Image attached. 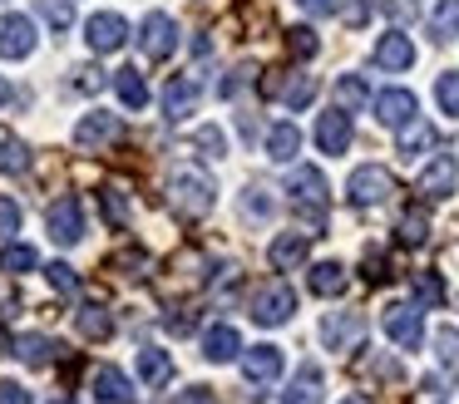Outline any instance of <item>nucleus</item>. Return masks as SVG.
Listing matches in <instances>:
<instances>
[{
    "instance_id": "1a4fd4ad",
    "label": "nucleus",
    "mask_w": 459,
    "mask_h": 404,
    "mask_svg": "<svg viewBox=\"0 0 459 404\" xmlns=\"http://www.w3.org/2000/svg\"><path fill=\"white\" fill-rule=\"evenodd\" d=\"M84 45L94 49V55H114V49L129 45V20L114 15V10H100V15L84 20Z\"/></svg>"
},
{
    "instance_id": "20e7f679",
    "label": "nucleus",
    "mask_w": 459,
    "mask_h": 404,
    "mask_svg": "<svg viewBox=\"0 0 459 404\" xmlns=\"http://www.w3.org/2000/svg\"><path fill=\"white\" fill-rule=\"evenodd\" d=\"M287 193H291V202H297V212L316 227L321 212H326V202H331V187H326V177H321V168H297V173L287 177Z\"/></svg>"
},
{
    "instance_id": "6e6552de",
    "label": "nucleus",
    "mask_w": 459,
    "mask_h": 404,
    "mask_svg": "<svg viewBox=\"0 0 459 404\" xmlns=\"http://www.w3.org/2000/svg\"><path fill=\"white\" fill-rule=\"evenodd\" d=\"M321 340H326V350H336V355L360 350V340H366V315L360 311H331L326 321H321Z\"/></svg>"
},
{
    "instance_id": "c03bdc74",
    "label": "nucleus",
    "mask_w": 459,
    "mask_h": 404,
    "mask_svg": "<svg viewBox=\"0 0 459 404\" xmlns=\"http://www.w3.org/2000/svg\"><path fill=\"white\" fill-rule=\"evenodd\" d=\"M0 404H35V394L21 380H0Z\"/></svg>"
},
{
    "instance_id": "79ce46f5",
    "label": "nucleus",
    "mask_w": 459,
    "mask_h": 404,
    "mask_svg": "<svg viewBox=\"0 0 459 404\" xmlns=\"http://www.w3.org/2000/svg\"><path fill=\"white\" fill-rule=\"evenodd\" d=\"M21 222H25L21 202H15V197H0V236H15V232H21Z\"/></svg>"
},
{
    "instance_id": "dca6fc26",
    "label": "nucleus",
    "mask_w": 459,
    "mask_h": 404,
    "mask_svg": "<svg viewBox=\"0 0 459 404\" xmlns=\"http://www.w3.org/2000/svg\"><path fill=\"white\" fill-rule=\"evenodd\" d=\"M316 148L331 158H341L351 148V114L346 108H331V114L316 118Z\"/></svg>"
},
{
    "instance_id": "b1692460",
    "label": "nucleus",
    "mask_w": 459,
    "mask_h": 404,
    "mask_svg": "<svg viewBox=\"0 0 459 404\" xmlns=\"http://www.w3.org/2000/svg\"><path fill=\"white\" fill-rule=\"evenodd\" d=\"M114 89H119V104L124 108H134V114H139V108H149V79H143L134 64H124L119 74H114Z\"/></svg>"
},
{
    "instance_id": "e433bc0d",
    "label": "nucleus",
    "mask_w": 459,
    "mask_h": 404,
    "mask_svg": "<svg viewBox=\"0 0 459 404\" xmlns=\"http://www.w3.org/2000/svg\"><path fill=\"white\" fill-rule=\"evenodd\" d=\"M100 207L109 217V227H129V197H124V187H100Z\"/></svg>"
},
{
    "instance_id": "a18cd8bd",
    "label": "nucleus",
    "mask_w": 459,
    "mask_h": 404,
    "mask_svg": "<svg viewBox=\"0 0 459 404\" xmlns=\"http://www.w3.org/2000/svg\"><path fill=\"white\" fill-rule=\"evenodd\" d=\"M198 148H212L208 158H228V138H222V128H198Z\"/></svg>"
},
{
    "instance_id": "72a5a7b5",
    "label": "nucleus",
    "mask_w": 459,
    "mask_h": 404,
    "mask_svg": "<svg viewBox=\"0 0 459 404\" xmlns=\"http://www.w3.org/2000/svg\"><path fill=\"white\" fill-rule=\"evenodd\" d=\"M439 301H445V281L435 271H420L415 276V305L420 311H439Z\"/></svg>"
},
{
    "instance_id": "f8f14e48",
    "label": "nucleus",
    "mask_w": 459,
    "mask_h": 404,
    "mask_svg": "<svg viewBox=\"0 0 459 404\" xmlns=\"http://www.w3.org/2000/svg\"><path fill=\"white\" fill-rule=\"evenodd\" d=\"M35 45H40V35H35V20L30 15H5L0 20V59H30Z\"/></svg>"
},
{
    "instance_id": "423d86ee",
    "label": "nucleus",
    "mask_w": 459,
    "mask_h": 404,
    "mask_svg": "<svg viewBox=\"0 0 459 404\" xmlns=\"http://www.w3.org/2000/svg\"><path fill=\"white\" fill-rule=\"evenodd\" d=\"M370 118L380 128H395L400 133L410 118H420V99L410 89H380V94H370Z\"/></svg>"
},
{
    "instance_id": "4be33fe9",
    "label": "nucleus",
    "mask_w": 459,
    "mask_h": 404,
    "mask_svg": "<svg viewBox=\"0 0 459 404\" xmlns=\"http://www.w3.org/2000/svg\"><path fill=\"white\" fill-rule=\"evenodd\" d=\"M203 355H208L212 365H228L242 355V335L232 331V325H208L203 331Z\"/></svg>"
},
{
    "instance_id": "864d4df0",
    "label": "nucleus",
    "mask_w": 459,
    "mask_h": 404,
    "mask_svg": "<svg viewBox=\"0 0 459 404\" xmlns=\"http://www.w3.org/2000/svg\"><path fill=\"white\" fill-rule=\"evenodd\" d=\"M55 404H74V400H55Z\"/></svg>"
},
{
    "instance_id": "a878e982",
    "label": "nucleus",
    "mask_w": 459,
    "mask_h": 404,
    "mask_svg": "<svg viewBox=\"0 0 459 404\" xmlns=\"http://www.w3.org/2000/svg\"><path fill=\"white\" fill-rule=\"evenodd\" d=\"M307 286H311V296H341L351 286V276H346V266H341V262H316V266H311V276H307Z\"/></svg>"
},
{
    "instance_id": "c9c22d12",
    "label": "nucleus",
    "mask_w": 459,
    "mask_h": 404,
    "mask_svg": "<svg viewBox=\"0 0 459 404\" xmlns=\"http://www.w3.org/2000/svg\"><path fill=\"white\" fill-rule=\"evenodd\" d=\"M435 99H439V114L459 118V69H445L435 79Z\"/></svg>"
},
{
    "instance_id": "7ed1b4c3",
    "label": "nucleus",
    "mask_w": 459,
    "mask_h": 404,
    "mask_svg": "<svg viewBox=\"0 0 459 404\" xmlns=\"http://www.w3.org/2000/svg\"><path fill=\"white\" fill-rule=\"evenodd\" d=\"M380 331L400 345V350H420L425 345V315H420L415 301H390L380 311Z\"/></svg>"
},
{
    "instance_id": "c85d7f7f",
    "label": "nucleus",
    "mask_w": 459,
    "mask_h": 404,
    "mask_svg": "<svg viewBox=\"0 0 459 404\" xmlns=\"http://www.w3.org/2000/svg\"><path fill=\"white\" fill-rule=\"evenodd\" d=\"M366 104H370L366 74H341V79H336V108H346V114H360Z\"/></svg>"
},
{
    "instance_id": "ea45409f",
    "label": "nucleus",
    "mask_w": 459,
    "mask_h": 404,
    "mask_svg": "<svg viewBox=\"0 0 459 404\" xmlns=\"http://www.w3.org/2000/svg\"><path fill=\"white\" fill-rule=\"evenodd\" d=\"M287 45H291V55L311 59L321 49V39H316V30H311V25H297V30H287Z\"/></svg>"
},
{
    "instance_id": "412c9836",
    "label": "nucleus",
    "mask_w": 459,
    "mask_h": 404,
    "mask_svg": "<svg viewBox=\"0 0 459 404\" xmlns=\"http://www.w3.org/2000/svg\"><path fill=\"white\" fill-rule=\"evenodd\" d=\"M435 148V128L429 124H420V118H410L405 128H400V138H395V153H400V163H420V158Z\"/></svg>"
},
{
    "instance_id": "9d476101",
    "label": "nucleus",
    "mask_w": 459,
    "mask_h": 404,
    "mask_svg": "<svg viewBox=\"0 0 459 404\" xmlns=\"http://www.w3.org/2000/svg\"><path fill=\"white\" fill-rule=\"evenodd\" d=\"M45 227H50V236L60 246H80L84 242V202L80 197H60V202H50Z\"/></svg>"
},
{
    "instance_id": "f257e3e1",
    "label": "nucleus",
    "mask_w": 459,
    "mask_h": 404,
    "mask_svg": "<svg viewBox=\"0 0 459 404\" xmlns=\"http://www.w3.org/2000/svg\"><path fill=\"white\" fill-rule=\"evenodd\" d=\"M169 197L183 217H208L212 202H218V187H212V177L203 168H178L169 177Z\"/></svg>"
},
{
    "instance_id": "09e8293b",
    "label": "nucleus",
    "mask_w": 459,
    "mask_h": 404,
    "mask_svg": "<svg viewBox=\"0 0 459 404\" xmlns=\"http://www.w3.org/2000/svg\"><path fill=\"white\" fill-rule=\"evenodd\" d=\"M380 10H385L390 20H410L415 15V0H380Z\"/></svg>"
},
{
    "instance_id": "4c0bfd02",
    "label": "nucleus",
    "mask_w": 459,
    "mask_h": 404,
    "mask_svg": "<svg viewBox=\"0 0 459 404\" xmlns=\"http://www.w3.org/2000/svg\"><path fill=\"white\" fill-rule=\"evenodd\" d=\"M35 10H40V15H45V25H50V30H60V35L74 25V5H70V0H35Z\"/></svg>"
},
{
    "instance_id": "393cba45",
    "label": "nucleus",
    "mask_w": 459,
    "mask_h": 404,
    "mask_svg": "<svg viewBox=\"0 0 459 404\" xmlns=\"http://www.w3.org/2000/svg\"><path fill=\"white\" fill-rule=\"evenodd\" d=\"M74 325H80L84 340H109V335H114V315L104 311L100 301H84L80 311H74Z\"/></svg>"
},
{
    "instance_id": "603ef678",
    "label": "nucleus",
    "mask_w": 459,
    "mask_h": 404,
    "mask_svg": "<svg viewBox=\"0 0 459 404\" xmlns=\"http://www.w3.org/2000/svg\"><path fill=\"white\" fill-rule=\"evenodd\" d=\"M341 404H370V400H366V394H346Z\"/></svg>"
},
{
    "instance_id": "f03ea898",
    "label": "nucleus",
    "mask_w": 459,
    "mask_h": 404,
    "mask_svg": "<svg viewBox=\"0 0 459 404\" xmlns=\"http://www.w3.org/2000/svg\"><path fill=\"white\" fill-rule=\"evenodd\" d=\"M291 311H297V291H291L287 281H267V286H257V291H252V321H257L262 331L287 325Z\"/></svg>"
},
{
    "instance_id": "8fccbe9b",
    "label": "nucleus",
    "mask_w": 459,
    "mask_h": 404,
    "mask_svg": "<svg viewBox=\"0 0 459 404\" xmlns=\"http://www.w3.org/2000/svg\"><path fill=\"white\" fill-rule=\"evenodd\" d=\"M297 5L307 10V15H316V20H326V15H336V10H341L336 0H297Z\"/></svg>"
},
{
    "instance_id": "aec40b11",
    "label": "nucleus",
    "mask_w": 459,
    "mask_h": 404,
    "mask_svg": "<svg viewBox=\"0 0 459 404\" xmlns=\"http://www.w3.org/2000/svg\"><path fill=\"white\" fill-rule=\"evenodd\" d=\"M242 374L252 384H272L281 374V350L277 345H252V350H242Z\"/></svg>"
},
{
    "instance_id": "2eb2a0df",
    "label": "nucleus",
    "mask_w": 459,
    "mask_h": 404,
    "mask_svg": "<svg viewBox=\"0 0 459 404\" xmlns=\"http://www.w3.org/2000/svg\"><path fill=\"white\" fill-rule=\"evenodd\" d=\"M90 390L100 404H139V390H134V384L124 380V370H114V365H100V370L90 374Z\"/></svg>"
},
{
    "instance_id": "ddd939ff",
    "label": "nucleus",
    "mask_w": 459,
    "mask_h": 404,
    "mask_svg": "<svg viewBox=\"0 0 459 404\" xmlns=\"http://www.w3.org/2000/svg\"><path fill=\"white\" fill-rule=\"evenodd\" d=\"M370 59H376L385 74H405V69L415 64V39H410L405 30H385V35L370 45Z\"/></svg>"
},
{
    "instance_id": "7c9ffc66",
    "label": "nucleus",
    "mask_w": 459,
    "mask_h": 404,
    "mask_svg": "<svg viewBox=\"0 0 459 404\" xmlns=\"http://www.w3.org/2000/svg\"><path fill=\"white\" fill-rule=\"evenodd\" d=\"M429 35L439 45L459 35V0H435V10H429Z\"/></svg>"
},
{
    "instance_id": "bb28decb",
    "label": "nucleus",
    "mask_w": 459,
    "mask_h": 404,
    "mask_svg": "<svg viewBox=\"0 0 459 404\" xmlns=\"http://www.w3.org/2000/svg\"><path fill=\"white\" fill-rule=\"evenodd\" d=\"M301 153V128L297 124H272L267 128V158L272 163H291Z\"/></svg>"
},
{
    "instance_id": "cd10ccee",
    "label": "nucleus",
    "mask_w": 459,
    "mask_h": 404,
    "mask_svg": "<svg viewBox=\"0 0 459 404\" xmlns=\"http://www.w3.org/2000/svg\"><path fill=\"white\" fill-rule=\"evenodd\" d=\"M281 404H321V365H301L297 370V380H291V390H287V400Z\"/></svg>"
},
{
    "instance_id": "f3484780",
    "label": "nucleus",
    "mask_w": 459,
    "mask_h": 404,
    "mask_svg": "<svg viewBox=\"0 0 459 404\" xmlns=\"http://www.w3.org/2000/svg\"><path fill=\"white\" fill-rule=\"evenodd\" d=\"M60 350H65V345L60 340H50V335H15V340H11V355H15V360H25V365H35V370H45V365H55V360H60Z\"/></svg>"
},
{
    "instance_id": "0eeeda50",
    "label": "nucleus",
    "mask_w": 459,
    "mask_h": 404,
    "mask_svg": "<svg viewBox=\"0 0 459 404\" xmlns=\"http://www.w3.org/2000/svg\"><path fill=\"white\" fill-rule=\"evenodd\" d=\"M390 187H395V183H390V173L380 163H360L356 173L346 177V202L351 207H376V202H385V197H390Z\"/></svg>"
},
{
    "instance_id": "5701e85b",
    "label": "nucleus",
    "mask_w": 459,
    "mask_h": 404,
    "mask_svg": "<svg viewBox=\"0 0 459 404\" xmlns=\"http://www.w3.org/2000/svg\"><path fill=\"white\" fill-rule=\"evenodd\" d=\"M169 374H173V355L159 350V345H143V350H139V380H143V390L169 384Z\"/></svg>"
},
{
    "instance_id": "a211bd4d",
    "label": "nucleus",
    "mask_w": 459,
    "mask_h": 404,
    "mask_svg": "<svg viewBox=\"0 0 459 404\" xmlns=\"http://www.w3.org/2000/svg\"><path fill=\"white\" fill-rule=\"evenodd\" d=\"M119 138V118L104 114V108H94V114H84L80 124H74V143L80 148H104Z\"/></svg>"
},
{
    "instance_id": "2f4dec72",
    "label": "nucleus",
    "mask_w": 459,
    "mask_h": 404,
    "mask_svg": "<svg viewBox=\"0 0 459 404\" xmlns=\"http://www.w3.org/2000/svg\"><path fill=\"white\" fill-rule=\"evenodd\" d=\"M25 168H30V148L21 143V138H0V177H21Z\"/></svg>"
},
{
    "instance_id": "f704fd0d",
    "label": "nucleus",
    "mask_w": 459,
    "mask_h": 404,
    "mask_svg": "<svg viewBox=\"0 0 459 404\" xmlns=\"http://www.w3.org/2000/svg\"><path fill=\"white\" fill-rule=\"evenodd\" d=\"M311 99H316V79H311V74H291L287 89H281V104H287V108H311Z\"/></svg>"
},
{
    "instance_id": "3c124183",
    "label": "nucleus",
    "mask_w": 459,
    "mask_h": 404,
    "mask_svg": "<svg viewBox=\"0 0 459 404\" xmlns=\"http://www.w3.org/2000/svg\"><path fill=\"white\" fill-rule=\"evenodd\" d=\"M104 79H100V69H74V89H84V94H90V89H100Z\"/></svg>"
},
{
    "instance_id": "de8ad7c7",
    "label": "nucleus",
    "mask_w": 459,
    "mask_h": 404,
    "mask_svg": "<svg viewBox=\"0 0 459 404\" xmlns=\"http://www.w3.org/2000/svg\"><path fill=\"white\" fill-rule=\"evenodd\" d=\"M370 5H376V0H346V10H341V20H346V25H366L370 20Z\"/></svg>"
},
{
    "instance_id": "a19ab883",
    "label": "nucleus",
    "mask_w": 459,
    "mask_h": 404,
    "mask_svg": "<svg viewBox=\"0 0 459 404\" xmlns=\"http://www.w3.org/2000/svg\"><path fill=\"white\" fill-rule=\"evenodd\" d=\"M395 232H400V242L420 246V242L429 236V222H425V212H405V217H400V227H395Z\"/></svg>"
},
{
    "instance_id": "4468645a",
    "label": "nucleus",
    "mask_w": 459,
    "mask_h": 404,
    "mask_svg": "<svg viewBox=\"0 0 459 404\" xmlns=\"http://www.w3.org/2000/svg\"><path fill=\"white\" fill-rule=\"evenodd\" d=\"M198 99H203V84L193 74H173L169 89H163V118L169 124H183L188 114H198Z\"/></svg>"
},
{
    "instance_id": "c756f323",
    "label": "nucleus",
    "mask_w": 459,
    "mask_h": 404,
    "mask_svg": "<svg viewBox=\"0 0 459 404\" xmlns=\"http://www.w3.org/2000/svg\"><path fill=\"white\" fill-rule=\"evenodd\" d=\"M40 266V252H35L30 242H11V246H0V271L5 276H25Z\"/></svg>"
},
{
    "instance_id": "6ab92c4d",
    "label": "nucleus",
    "mask_w": 459,
    "mask_h": 404,
    "mask_svg": "<svg viewBox=\"0 0 459 404\" xmlns=\"http://www.w3.org/2000/svg\"><path fill=\"white\" fill-rule=\"evenodd\" d=\"M307 256H311V236H307V232H281L277 242L267 246L272 271H291V266H301Z\"/></svg>"
},
{
    "instance_id": "49530a36",
    "label": "nucleus",
    "mask_w": 459,
    "mask_h": 404,
    "mask_svg": "<svg viewBox=\"0 0 459 404\" xmlns=\"http://www.w3.org/2000/svg\"><path fill=\"white\" fill-rule=\"evenodd\" d=\"M173 404H218V394H212L208 384H188V390L173 394Z\"/></svg>"
},
{
    "instance_id": "58836bf2",
    "label": "nucleus",
    "mask_w": 459,
    "mask_h": 404,
    "mask_svg": "<svg viewBox=\"0 0 459 404\" xmlns=\"http://www.w3.org/2000/svg\"><path fill=\"white\" fill-rule=\"evenodd\" d=\"M45 281H50L60 296H74V291H80V276H74V266H65V262L45 266Z\"/></svg>"
},
{
    "instance_id": "473e14b6",
    "label": "nucleus",
    "mask_w": 459,
    "mask_h": 404,
    "mask_svg": "<svg viewBox=\"0 0 459 404\" xmlns=\"http://www.w3.org/2000/svg\"><path fill=\"white\" fill-rule=\"evenodd\" d=\"M242 217H247V222H272V217H277V202H272L267 187H247V193H242Z\"/></svg>"
},
{
    "instance_id": "37998d69",
    "label": "nucleus",
    "mask_w": 459,
    "mask_h": 404,
    "mask_svg": "<svg viewBox=\"0 0 459 404\" xmlns=\"http://www.w3.org/2000/svg\"><path fill=\"white\" fill-rule=\"evenodd\" d=\"M435 345H439V360H445V365L459 360V331H455V325H445V331L435 335Z\"/></svg>"
},
{
    "instance_id": "9b49d317",
    "label": "nucleus",
    "mask_w": 459,
    "mask_h": 404,
    "mask_svg": "<svg viewBox=\"0 0 459 404\" xmlns=\"http://www.w3.org/2000/svg\"><path fill=\"white\" fill-rule=\"evenodd\" d=\"M139 49L149 59H169L173 49H178V25H173V15H163V10H149L139 25Z\"/></svg>"
},
{
    "instance_id": "39448f33",
    "label": "nucleus",
    "mask_w": 459,
    "mask_h": 404,
    "mask_svg": "<svg viewBox=\"0 0 459 404\" xmlns=\"http://www.w3.org/2000/svg\"><path fill=\"white\" fill-rule=\"evenodd\" d=\"M415 193L429 197V202H445L449 193H459V158L455 153H435L415 177Z\"/></svg>"
}]
</instances>
